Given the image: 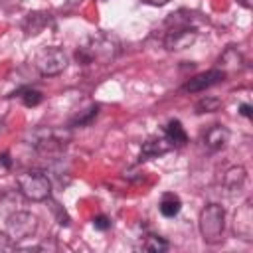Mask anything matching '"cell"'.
<instances>
[{
    "instance_id": "obj_1",
    "label": "cell",
    "mask_w": 253,
    "mask_h": 253,
    "mask_svg": "<svg viewBox=\"0 0 253 253\" xmlns=\"http://www.w3.org/2000/svg\"><path fill=\"white\" fill-rule=\"evenodd\" d=\"M119 53V43L117 40H113L107 34H95L87 38V43L81 45L75 51V59L81 65H89L93 61H101V63H109L117 57Z\"/></svg>"
},
{
    "instance_id": "obj_2",
    "label": "cell",
    "mask_w": 253,
    "mask_h": 253,
    "mask_svg": "<svg viewBox=\"0 0 253 253\" xmlns=\"http://www.w3.org/2000/svg\"><path fill=\"white\" fill-rule=\"evenodd\" d=\"M18 192L28 202H47L51 198V180L45 172L40 170H28L16 176Z\"/></svg>"
},
{
    "instance_id": "obj_3",
    "label": "cell",
    "mask_w": 253,
    "mask_h": 253,
    "mask_svg": "<svg viewBox=\"0 0 253 253\" xmlns=\"http://www.w3.org/2000/svg\"><path fill=\"white\" fill-rule=\"evenodd\" d=\"M200 235L206 243L215 245L223 239V227H225V210L219 204H208L198 217Z\"/></svg>"
},
{
    "instance_id": "obj_4",
    "label": "cell",
    "mask_w": 253,
    "mask_h": 253,
    "mask_svg": "<svg viewBox=\"0 0 253 253\" xmlns=\"http://www.w3.org/2000/svg\"><path fill=\"white\" fill-rule=\"evenodd\" d=\"M34 67L42 77H55L67 67V55L57 45H45L36 53Z\"/></svg>"
},
{
    "instance_id": "obj_5",
    "label": "cell",
    "mask_w": 253,
    "mask_h": 253,
    "mask_svg": "<svg viewBox=\"0 0 253 253\" xmlns=\"http://www.w3.org/2000/svg\"><path fill=\"white\" fill-rule=\"evenodd\" d=\"M38 231V217L32 211L16 210L6 217V237L14 243L30 239Z\"/></svg>"
},
{
    "instance_id": "obj_6",
    "label": "cell",
    "mask_w": 253,
    "mask_h": 253,
    "mask_svg": "<svg viewBox=\"0 0 253 253\" xmlns=\"http://www.w3.org/2000/svg\"><path fill=\"white\" fill-rule=\"evenodd\" d=\"M198 40V26H168L164 36V47L168 51H180L190 47Z\"/></svg>"
},
{
    "instance_id": "obj_7",
    "label": "cell",
    "mask_w": 253,
    "mask_h": 253,
    "mask_svg": "<svg viewBox=\"0 0 253 253\" xmlns=\"http://www.w3.org/2000/svg\"><path fill=\"white\" fill-rule=\"evenodd\" d=\"M225 77H227V73H225L223 69L213 67V69H208V71H204V73H198V75L190 77V79L182 85V91H184V93H202V91H206V89H210V87L221 83Z\"/></svg>"
},
{
    "instance_id": "obj_8",
    "label": "cell",
    "mask_w": 253,
    "mask_h": 253,
    "mask_svg": "<svg viewBox=\"0 0 253 253\" xmlns=\"http://www.w3.org/2000/svg\"><path fill=\"white\" fill-rule=\"evenodd\" d=\"M233 233L243 241L253 239V206L249 200L243 202V206L233 215Z\"/></svg>"
},
{
    "instance_id": "obj_9",
    "label": "cell",
    "mask_w": 253,
    "mask_h": 253,
    "mask_svg": "<svg viewBox=\"0 0 253 253\" xmlns=\"http://www.w3.org/2000/svg\"><path fill=\"white\" fill-rule=\"evenodd\" d=\"M229 136H231V132H229L227 126H223V125H211V126L204 132L202 140H204V144H206L211 152H215V150H221V148L229 142Z\"/></svg>"
},
{
    "instance_id": "obj_10",
    "label": "cell",
    "mask_w": 253,
    "mask_h": 253,
    "mask_svg": "<svg viewBox=\"0 0 253 253\" xmlns=\"http://www.w3.org/2000/svg\"><path fill=\"white\" fill-rule=\"evenodd\" d=\"M172 148V144L166 140V136H150L142 142V148H140V162L142 160H150V158H156V156H162L166 154L168 150Z\"/></svg>"
},
{
    "instance_id": "obj_11",
    "label": "cell",
    "mask_w": 253,
    "mask_h": 253,
    "mask_svg": "<svg viewBox=\"0 0 253 253\" xmlns=\"http://www.w3.org/2000/svg\"><path fill=\"white\" fill-rule=\"evenodd\" d=\"M245 180H247V172L243 166H231L225 170L223 174V188L229 192V194H237L243 186H245Z\"/></svg>"
},
{
    "instance_id": "obj_12",
    "label": "cell",
    "mask_w": 253,
    "mask_h": 253,
    "mask_svg": "<svg viewBox=\"0 0 253 253\" xmlns=\"http://www.w3.org/2000/svg\"><path fill=\"white\" fill-rule=\"evenodd\" d=\"M164 136L172 144V148L174 146H184L188 142V134H186V130H184V126L178 119L168 121V125L164 126Z\"/></svg>"
},
{
    "instance_id": "obj_13",
    "label": "cell",
    "mask_w": 253,
    "mask_h": 253,
    "mask_svg": "<svg viewBox=\"0 0 253 253\" xmlns=\"http://www.w3.org/2000/svg\"><path fill=\"white\" fill-rule=\"evenodd\" d=\"M49 14H43V12H34V14H28L26 16V20H24V30H26V34L30 36H36V34H40L47 24H49Z\"/></svg>"
},
{
    "instance_id": "obj_14",
    "label": "cell",
    "mask_w": 253,
    "mask_h": 253,
    "mask_svg": "<svg viewBox=\"0 0 253 253\" xmlns=\"http://www.w3.org/2000/svg\"><path fill=\"white\" fill-rule=\"evenodd\" d=\"M158 210H160V213H162L164 217H176V215L180 213V210H182V202H180V198H178L176 194L166 192V194L162 196L160 204H158Z\"/></svg>"
},
{
    "instance_id": "obj_15",
    "label": "cell",
    "mask_w": 253,
    "mask_h": 253,
    "mask_svg": "<svg viewBox=\"0 0 253 253\" xmlns=\"http://www.w3.org/2000/svg\"><path fill=\"white\" fill-rule=\"evenodd\" d=\"M241 63H243V57L235 47H227L219 57V69H223L225 73L229 69H241Z\"/></svg>"
},
{
    "instance_id": "obj_16",
    "label": "cell",
    "mask_w": 253,
    "mask_h": 253,
    "mask_svg": "<svg viewBox=\"0 0 253 253\" xmlns=\"http://www.w3.org/2000/svg\"><path fill=\"white\" fill-rule=\"evenodd\" d=\"M20 97L22 99V103L26 105V107H36V105H40L42 101H43V95L38 91V89H32V87H24V89H20L18 93H14L12 97Z\"/></svg>"
},
{
    "instance_id": "obj_17",
    "label": "cell",
    "mask_w": 253,
    "mask_h": 253,
    "mask_svg": "<svg viewBox=\"0 0 253 253\" xmlns=\"http://www.w3.org/2000/svg\"><path fill=\"white\" fill-rule=\"evenodd\" d=\"M97 113H99V105H89V109L77 113V115L69 121V126H85V125H89V123L97 117Z\"/></svg>"
},
{
    "instance_id": "obj_18",
    "label": "cell",
    "mask_w": 253,
    "mask_h": 253,
    "mask_svg": "<svg viewBox=\"0 0 253 253\" xmlns=\"http://www.w3.org/2000/svg\"><path fill=\"white\" fill-rule=\"evenodd\" d=\"M219 107H221V99H217V97H202V99L194 105V109H196L198 115H204V113H215Z\"/></svg>"
},
{
    "instance_id": "obj_19",
    "label": "cell",
    "mask_w": 253,
    "mask_h": 253,
    "mask_svg": "<svg viewBox=\"0 0 253 253\" xmlns=\"http://www.w3.org/2000/svg\"><path fill=\"white\" fill-rule=\"evenodd\" d=\"M142 249L152 251V253H162V251L168 249V241L164 237H160V235H148L146 241L142 243Z\"/></svg>"
},
{
    "instance_id": "obj_20",
    "label": "cell",
    "mask_w": 253,
    "mask_h": 253,
    "mask_svg": "<svg viewBox=\"0 0 253 253\" xmlns=\"http://www.w3.org/2000/svg\"><path fill=\"white\" fill-rule=\"evenodd\" d=\"M47 202H49V208H51V211H53V215H55V219H57V223L59 225H63V227H69V215H67V211L57 204V202H53L51 198H47Z\"/></svg>"
},
{
    "instance_id": "obj_21",
    "label": "cell",
    "mask_w": 253,
    "mask_h": 253,
    "mask_svg": "<svg viewBox=\"0 0 253 253\" xmlns=\"http://www.w3.org/2000/svg\"><path fill=\"white\" fill-rule=\"evenodd\" d=\"M93 227H95V229H99V231H107V229L111 227V219H109L107 215L99 213V215H95V217H93Z\"/></svg>"
},
{
    "instance_id": "obj_22",
    "label": "cell",
    "mask_w": 253,
    "mask_h": 253,
    "mask_svg": "<svg viewBox=\"0 0 253 253\" xmlns=\"http://www.w3.org/2000/svg\"><path fill=\"white\" fill-rule=\"evenodd\" d=\"M239 113H241L245 119H251V117H253V109H251V105H247V103H241V105H239Z\"/></svg>"
},
{
    "instance_id": "obj_23",
    "label": "cell",
    "mask_w": 253,
    "mask_h": 253,
    "mask_svg": "<svg viewBox=\"0 0 253 253\" xmlns=\"http://www.w3.org/2000/svg\"><path fill=\"white\" fill-rule=\"evenodd\" d=\"M0 162L4 164V168H12V160H10V154H8V152L0 154Z\"/></svg>"
},
{
    "instance_id": "obj_24",
    "label": "cell",
    "mask_w": 253,
    "mask_h": 253,
    "mask_svg": "<svg viewBox=\"0 0 253 253\" xmlns=\"http://www.w3.org/2000/svg\"><path fill=\"white\" fill-rule=\"evenodd\" d=\"M142 2H146V4H150V6H166L170 0H142Z\"/></svg>"
},
{
    "instance_id": "obj_25",
    "label": "cell",
    "mask_w": 253,
    "mask_h": 253,
    "mask_svg": "<svg viewBox=\"0 0 253 253\" xmlns=\"http://www.w3.org/2000/svg\"><path fill=\"white\" fill-rule=\"evenodd\" d=\"M239 6H243L245 10H251L253 8V0H235Z\"/></svg>"
},
{
    "instance_id": "obj_26",
    "label": "cell",
    "mask_w": 253,
    "mask_h": 253,
    "mask_svg": "<svg viewBox=\"0 0 253 253\" xmlns=\"http://www.w3.org/2000/svg\"><path fill=\"white\" fill-rule=\"evenodd\" d=\"M2 128H4V119L0 117V132H2Z\"/></svg>"
}]
</instances>
